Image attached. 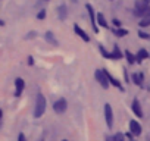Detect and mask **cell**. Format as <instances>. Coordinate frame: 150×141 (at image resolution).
Masks as SVG:
<instances>
[{"label":"cell","instance_id":"22","mask_svg":"<svg viewBox=\"0 0 150 141\" xmlns=\"http://www.w3.org/2000/svg\"><path fill=\"white\" fill-rule=\"evenodd\" d=\"M37 18L38 19H44L46 18V11H40V13L37 15Z\"/></svg>","mask_w":150,"mask_h":141},{"label":"cell","instance_id":"24","mask_svg":"<svg viewBox=\"0 0 150 141\" xmlns=\"http://www.w3.org/2000/svg\"><path fill=\"white\" fill-rule=\"evenodd\" d=\"M113 25H115L116 28H119V27H121V22H119V21H118V19L115 18V19H113Z\"/></svg>","mask_w":150,"mask_h":141},{"label":"cell","instance_id":"28","mask_svg":"<svg viewBox=\"0 0 150 141\" xmlns=\"http://www.w3.org/2000/svg\"><path fill=\"white\" fill-rule=\"evenodd\" d=\"M62 141H68V140H62Z\"/></svg>","mask_w":150,"mask_h":141},{"label":"cell","instance_id":"8","mask_svg":"<svg viewBox=\"0 0 150 141\" xmlns=\"http://www.w3.org/2000/svg\"><path fill=\"white\" fill-rule=\"evenodd\" d=\"M15 87H16V90H15V96L19 97V96L22 94V91H24V87H25L24 80H22V78H16V80H15Z\"/></svg>","mask_w":150,"mask_h":141},{"label":"cell","instance_id":"13","mask_svg":"<svg viewBox=\"0 0 150 141\" xmlns=\"http://www.w3.org/2000/svg\"><path fill=\"white\" fill-rule=\"evenodd\" d=\"M135 57H137V62H141L143 59H147V57H149V53H147L144 49H141V50L137 53V56H135Z\"/></svg>","mask_w":150,"mask_h":141},{"label":"cell","instance_id":"20","mask_svg":"<svg viewBox=\"0 0 150 141\" xmlns=\"http://www.w3.org/2000/svg\"><path fill=\"white\" fill-rule=\"evenodd\" d=\"M140 27H150V16H146L140 21Z\"/></svg>","mask_w":150,"mask_h":141},{"label":"cell","instance_id":"27","mask_svg":"<svg viewBox=\"0 0 150 141\" xmlns=\"http://www.w3.org/2000/svg\"><path fill=\"white\" fill-rule=\"evenodd\" d=\"M144 2H146L147 5H150V0H144Z\"/></svg>","mask_w":150,"mask_h":141},{"label":"cell","instance_id":"9","mask_svg":"<svg viewBox=\"0 0 150 141\" xmlns=\"http://www.w3.org/2000/svg\"><path fill=\"white\" fill-rule=\"evenodd\" d=\"M132 112L135 113V116L138 118H143V110H141V106H140V102L137 99L132 100Z\"/></svg>","mask_w":150,"mask_h":141},{"label":"cell","instance_id":"25","mask_svg":"<svg viewBox=\"0 0 150 141\" xmlns=\"http://www.w3.org/2000/svg\"><path fill=\"white\" fill-rule=\"evenodd\" d=\"M2 116H3V113H2V109H0V119H2Z\"/></svg>","mask_w":150,"mask_h":141},{"label":"cell","instance_id":"15","mask_svg":"<svg viewBox=\"0 0 150 141\" xmlns=\"http://www.w3.org/2000/svg\"><path fill=\"white\" fill-rule=\"evenodd\" d=\"M110 56H112V59H121L122 57V53H121V50H119L118 46L113 47V51L110 53Z\"/></svg>","mask_w":150,"mask_h":141},{"label":"cell","instance_id":"17","mask_svg":"<svg viewBox=\"0 0 150 141\" xmlns=\"http://www.w3.org/2000/svg\"><path fill=\"white\" fill-rule=\"evenodd\" d=\"M97 24H99V25H102V27H105V28L108 27V22H106V19H105V16H103L102 13H99V15H97Z\"/></svg>","mask_w":150,"mask_h":141},{"label":"cell","instance_id":"7","mask_svg":"<svg viewBox=\"0 0 150 141\" xmlns=\"http://www.w3.org/2000/svg\"><path fill=\"white\" fill-rule=\"evenodd\" d=\"M129 131L132 135H140L141 134V125L137 122V121H129Z\"/></svg>","mask_w":150,"mask_h":141},{"label":"cell","instance_id":"18","mask_svg":"<svg viewBox=\"0 0 150 141\" xmlns=\"http://www.w3.org/2000/svg\"><path fill=\"white\" fill-rule=\"evenodd\" d=\"M125 56H127V60H128V63H129V65H132V63H135V62H137V57H135L132 53L127 51V53H125Z\"/></svg>","mask_w":150,"mask_h":141},{"label":"cell","instance_id":"26","mask_svg":"<svg viewBox=\"0 0 150 141\" xmlns=\"http://www.w3.org/2000/svg\"><path fill=\"white\" fill-rule=\"evenodd\" d=\"M0 25H5V22H3L2 19H0Z\"/></svg>","mask_w":150,"mask_h":141},{"label":"cell","instance_id":"10","mask_svg":"<svg viewBox=\"0 0 150 141\" xmlns=\"http://www.w3.org/2000/svg\"><path fill=\"white\" fill-rule=\"evenodd\" d=\"M74 31H75V34H77L78 37H81L84 41H90V37L87 35V32H86L84 30L80 28V25H75V27H74Z\"/></svg>","mask_w":150,"mask_h":141},{"label":"cell","instance_id":"19","mask_svg":"<svg viewBox=\"0 0 150 141\" xmlns=\"http://www.w3.org/2000/svg\"><path fill=\"white\" fill-rule=\"evenodd\" d=\"M127 34H128L127 30H122V28H116V30H115V35H116V37H125Z\"/></svg>","mask_w":150,"mask_h":141},{"label":"cell","instance_id":"3","mask_svg":"<svg viewBox=\"0 0 150 141\" xmlns=\"http://www.w3.org/2000/svg\"><path fill=\"white\" fill-rule=\"evenodd\" d=\"M94 77H96L97 82H99L103 88H108V87L110 85V84H109V80H108V77H106V74H105L103 69H97L96 74H94Z\"/></svg>","mask_w":150,"mask_h":141},{"label":"cell","instance_id":"16","mask_svg":"<svg viewBox=\"0 0 150 141\" xmlns=\"http://www.w3.org/2000/svg\"><path fill=\"white\" fill-rule=\"evenodd\" d=\"M132 81L135 85H141L143 84V75L141 74H134L132 75Z\"/></svg>","mask_w":150,"mask_h":141},{"label":"cell","instance_id":"6","mask_svg":"<svg viewBox=\"0 0 150 141\" xmlns=\"http://www.w3.org/2000/svg\"><path fill=\"white\" fill-rule=\"evenodd\" d=\"M86 8H87V11L90 12V19H91V25H93V30H94V32H99V27H97V18H96V13H94V11H93V6H91V5H87Z\"/></svg>","mask_w":150,"mask_h":141},{"label":"cell","instance_id":"5","mask_svg":"<svg viewBox=\"0 0 150 141\" xmlns=\"http://www.w3.org/2000/svg\"><path fill=\"white\" fill-rule=\"evenodd\" d=\"M53 109H54L56 113H63V112H66V109H68V102H66L65 99H59V100L53 104Z\"/></svg>","mask_w":150,"mask_h":141},{"label":"cell","instance_id":"21","mask_svg":"<svg viewBox=\"0 0 150 141\" xmlns=\"http://www.w3.org/2000/svg\"><path fill=\"white\" fill-rule=\"evenodd\" d=\"M138 37H140V38H143V40H150V34L143 32V31H138Z\"/></svg>","mask_w":150,"mask_h":141},{"label":"cell","instance_id":"23","mask_svg":"<svg viewBox=\"0 0 150 141\" xmlns=\"http://www.w3.org/2000/svg\"><path fill=\"white\" fill-rule=\"evenodd\" d=\"M18 141H27V138H25V135H24L22 132L18 135Z\"/></svg>","mask_w":150,"mask_h":141},{"label":"cell","instance_id":"12","mask_svg":"<svg viewBox=\"0 0 150 141\" xmlns=\"http://www.w3.org/2000/svg\"><path fill=\"white\" fill-rule=\"evenodd\" d=\"M44 38H46V40H47L50 44H53V46H57V40L53 37V32H50V31H49V32H46V34H44Z\"/></svg>","mask_w":150,"mask_h":141},{"label":"cell","instance_id":"1","mask_svg":"<svg viewBox=\"0 0 150 141\" xmlns=\"http://www.w3.org/2000/svg\"><path fill=\"white\" fill-rule=\"evenodd\" d=\"M44 112H46V97L41 93H38L35 100V107H34V118H41Z\"/></svg>","mask_w":150,"mask_h":141},{"label":"cell","instance_id":"14","mask_svg":"<svg viewBox=\"0 0 150 141\" xmlns=\"http://www.w3.org/2000/svg\"><path fill=\"white\" fill-rule=\"evenodd\" d=\"M57 12H59V18L63 21V19H66V6L65 5H62V6H59V9H57Z\"/></svg>","mask_w":150,"mask_h":141},{"label":"cell","instance_id":"2","mask_svg":"<svg viewBox=\"0 0 150 141\" xmlns=\"http://www.w3.org/2000/svg\"><path fill=\"white\" fill-rule=\"evenodd\" d=\"M137 16H141L146 18V16H150V5H147L144 0H137L135 2V12H134Z\"/></svg>","mask_w":150,"mask_h":141},{"label":"cell","instance_id":"11","mask_svg":"<svg viewBox=\"0 0 150 141\" xmlns=\"http://www.w3.org/2000/svg\"><path fill=\"white\" fill-rule=\"evenodd\" d=\"M106 141H125V137H124V134L116 132V134H113L110 137H106Z\"/></svg>","mask_w":150,"mask_h":141},{"label":"cell","instance_id":"4","mask_svg":"<svg viewBox=\"0 0 150 141\" xmlns=\"http://www.w3.org/2000/svg\"><path fill=\"white\" fill-rule=\"evenodd\" d=\"M105 121H106L108 128H112V125H113V112H112V106L109 103L105 104Z\"/></svg>","mask_w":150,"mask_h":141}]
</instances>
